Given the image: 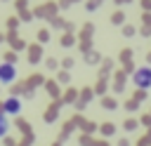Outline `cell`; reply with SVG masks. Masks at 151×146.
Returning <instances> with one entry per match:
<instances>
[{
	"label": "cell",
	"mask_w": 151,
	"mask_h": 146,
	"mask_svg": "<svg viewBox=\"0 0 151 146\" xmlns=\"http://www.w3.org/2000/svg\"><path fill=\"white\" fill-rule=\"evenodd\" d=\"M132 82L139 89H151V66H139L132 73Z\"/></svg>",
	"instance_id": "obj_1"
},
{
	"label": "cell",
	"mask_w": 151,
	"mask_h": 146,
	"mask_svg": "<svg viewBox=\"0 0 151 146\" xmlns=\"http://www.w3.org/2000/svg\"><path fill=\"white\" fill-rule=\"evenodd\" d=\"M7 132H9V115L0 111V139H2Z\"/></svg>",
	"instance_id": "obj_4"
},
{
	"label": "cell",
	"mask_w": 151,
	"mask_h": 146,
	"mask_svg": "<svg viewBox=\"0 0 151 146\" xmlns=\"http://www.w3.org/2000/svg\"><path fill=\"white\" fill-rule=\"evenodd\" d=\"M17 75H19V71H17V66L12 61H2L0 64V85H12L17 80Z\"/></svg>",
	"instance_id": "obj_2"
},
{
	"label": "cell",
	"mask_w": 151,
	"mask_h": 146,
	"mask_svg": "<svg viewBox=\"0 0 151 146\" xmlns=\"http://www.w3.org/2000/svg\"><path fill=\"white\" fill-rule=\"evenodd\" d=\"M0 111L7 113V115H19V113H21V99H19V97H9V99H5V104H2Z\"/></svg>",
	"instance_id": "obj_3"
}]
</instances>
